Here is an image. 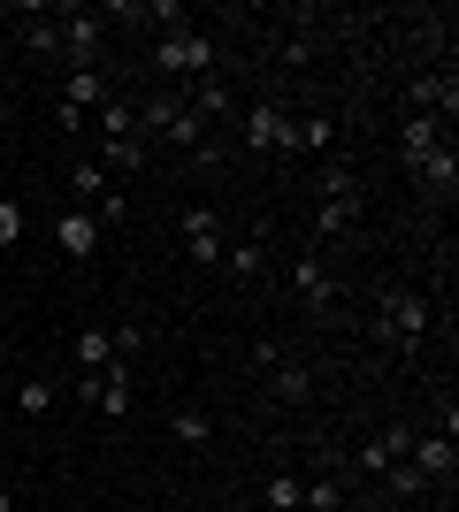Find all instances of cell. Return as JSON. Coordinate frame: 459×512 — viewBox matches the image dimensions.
<instances>
[{
	"mask_svg": "<svg viewBox=\"0 0 459 512\" xmlns=\"http://www.w3.org/2000/svg\"><path fill=\"white\" fill-rule=\"evenodd\" d=\"M322 199H360V176H352V161H329V169H322Z\"/></svg>",
	"mask_w": 459,
	"mask_h": 512,
	"instance_id": "obj_23",
	"label": "cell"
},
{
	"mask_svg": "<svg viewBox=\"0 0 459 512\" xmlns=\"http://www.w3.org/2000/svg\"><path fill=\"white\" fill-rule=\"evenodd\" d=\"M16 406L31 413V421H46V413H54V383H23V390H16Z\"/></svg>",
	"mask_w": 459,
	"mask_h": 512,
	"instance_id": "obj_24",
	"label": "cell"
},
{
	"mask_svg": "<svg viewBox=\"0 0 459 512\" xmlns=\"http://www.w3.org/2000/svg\"><path fill=\"white\" fill-rule=\"evenodd\" d=\"M8 245H23V207L16 199H0V253H8Z\"/></svg>",
	"mask_w": 459,
	"mask_h": 512,
	"instance_id": "obj_27",
	"label": "cell"
},
{
	"mask_svg": "<svg viewBox=\"0 0 459 512\" xmlns=\"http://www.w3.org/2000/svg\"><path fill=\"white\" fill-rule=\"evenodd\" d=\"M406 451H414V428H383V436H368L352 459H360V474H383V467H398Z\"/></svg>",
	"mask_w": 459,
	"mask_h": 512,
	"instance_id": "obj_9",
	"label": "cell"
},
{
	"mask_svg": "<svg viewBox=\"0 0 459 512\" xmlns=\"http://www.w3.org/2000/svg\"><path fill=\"white\" fill-rule=\"evenodd\" d=\"M153 69L161 77H215V39L207 31H192V23H176V31H161V46H153Z\"/></svg>",
	"mask_w": 459,
	"mask_h": 512,
	"instance_id": "obj_2",
	"label": "cell"
},
{
	"mask_svg": "<svg viewBox=\"0 0 459 512\" xmlns=\"http://www.w3.org/2000/svg\"><path fill=\"white\" fill-rule=\"evenodd\" d=\"M100 237H108V230H100V214H92V207H62V214H54V245H62L69 260H92V253H100Z\"/></svg>",
	"mask_w": 459,
	"mask_h": 512,
	"instance_id": "obj_5",
	"label": "cell"
},
{
	"mask_svg": "<svg viewBox=\"0 0 459 512\" xmlns=\"http://www.w3.org/2000/svg\"><path fill=\"white\" fill-rule=\"evenodd\" d=\"M268 383H276V398H284V406H299L306 390H314V375H306L299 360H276V367H268Z\"/></svg>",
	"mask_w": 459,
	"mask_h": 512,
	"instance_id": "obj_18",
	"label": "cell"
},
{
	"mask_svg": "<svg viewBox=\"0 0 459 512\" xmlns=\"http://www.w3.org/2000/svg\"><path fill=\"white\" fill-rule=\"evenodd\" d=\"M222 245H230V237H222V214L215 207H184V253H192L199 268H222Z\"/></svg>",
	"mask_w": 459,
	"mask_h": 512,
	"instance_id": "obj_6",
	"label": "cell"
},
{
	"mask_svg": "<svg viewBox=\"0 0 459 512\" xmlns=\"http://www.w3.org/2000/svg\"><path fill=\"white\" fill-rule=\"evenodd\" d=\"M146 352V329H115V360H138Z\"/></svg>",
	"mask_w": 459,
	"mask_h": 512,
	"instance_id": "obj_28",
	"label": "cell"
},
{
	"mask_svg": "<svg viewBox=\"0 0 459 512\" xmlns=\"http://www.w3.org/2000/svg\"><path fill=\"white\" fill-rule=\"evenodd\" d=\"M115 360V337L108 329H77V375H100Z\"/></svg>",
	"mask_w": 459,
	"mask_h": 512,
	"instance_id": "obj_16",
	"label": "cell"
},
{
	"mask_svg": "<svg viewBox=\"0 0 459 512\" xmlns=\"http://www.w3.org/2000/svg\"><path fill=\"white\" fill-rule=\"evenodd\" d=\"M383 482H391V497H429V490H437V482H429L421 467H406V459H398V467H383Z\"/></svg>",
	"mask_w": 459,
	"mask_h": 512,
	"instance_id": "obj_21",
	"label": "cell"
},
{
	"mask_svg": "<svg viewBox=\"0 0 459 512\" xmlns=\"http://www.w3.org/2000/svg\"><path fill=\"white\" fill-rule=\"evenodd\" d=\"M268 512H299V474H276V482H268Z\"/></svg>",
	"mask_w": 459,
	"mask_h": 512,
	"instance_id": "obj_25",
	"label": "cell"
},
{
	"mask_svg": "<svg viewBox=\"0 0 459 512\" xmlns=\"http://www.w3.org/2000/svg\"><path fill=\"white\" fill-rule=\"evenodd\" d=\"M406 467H421L429 482H452V467H459V451H452V436H414V451H406Z\"/></svg>",
	"mask_w": 459,
	"mask_h": 512,
	"instance_id": "obj_11",
	"label": "cell"
},
{
	"mask_svg": "<svg viewBox=\"0 0 459 512\" xmlns=\"http://www.w3.org/2000/svg\"><path fill=\"white\" fill-rule=\"evenodd\" d=\"M92 130H100V146H115V138H138V107L131 100H100V115H92Z\"/></svg>",
	"mask_w": 459,
	"mask_h": 512,
	"instance_id": "obj_13",
	"label": "cell"
},
{
	"mask_svg": "<svg viewBox=\"0 0 459 512\" xmlns=\"http://www.w3.org/2000/svg\"><path fill=\"white\" fill-rule=\"evenodd\" d=\"M0 512H16V497H8V490H0Z\"/></svg>",
	"mask_w": 459,
	"mask_h": 512,
	"instance_id": "obj_29",
	"label": "cell"
},
{
	"mask_svg": "<svg viewBox=\"0 0 459 512\" xmlns=\"http://www.w3.org/2000/svg\"><path fill=\"white\" fill-rule=\"evenodd\" d=\"M222 276H261V245H253V237L222 245Z\"/></svg>",
	"mask_w": 459,
	"mask_h": 512,
	"instance_id": "obj_22",
	"label": "cell"
},
{
	"mask_svg": "<svg viewBox=\"0 0 459 512\" xmlns=\"http://www.w3.org/2000/svg\"><path fill=\"white\" fill-rule=\"evenodd\" d=\"M245 146L291 153V115H284V107H268V100H253V107H245Z\"/></svg>",
	"mask_w": 459,
	"mask_h": 512,
	"instance_id": "obj_7",
	"label": "cell"
},
{
	"mask_svg": "<svg viewBox=\"0 0 459 512\" xmlns=\"http://www.w3.org/2000/svg\"><path fill=\"white\" fill-rule=\"evenodd\" d=\"M169 436H176V444H207V436H215V421H207V413H192V406H176V413H169Z\"/></svg>",
	"mask_w": 459,
	"mask_h": 512,
	"instance_id": "obj_20",
	"label": "cell"
},
{
	"mask_svg": "<svg viewBox=\"0 0 459 512\" xmlns=\"http://www.w3.org/2000/svg\"><path fill=\"white\" fill-rule=\"evenodd\" d=\"M375 329H383L398 352H414V344L437 329V299H429V291H383V299H375Z\"/></svg>",
	"mask_w": 459,
	"mask_h": 512,
	"instance_id": "obj_1",
	"label": "cell"
},
{
	"mask_svg": "<svg viewBox=\"0 0 459 512\" xmlns=\"http://www.w3.org/2000/svg\"><path fill=\"white\" fill-rule=\"evenodd\" d=\"M100 46H108V23L85 16V8H69V16H62V54H69V69H100Z\"/></svg>",
	"mask_w": 459,
	"mask_h": 512,
	"instance_id": "obj_4",
	"label": "cell"
},
{
	"mask_svg": "<svg viewBox=\"0 0 459 512\" xmlns=\"http://www.w3.org/2000/svg\"><path fill=\"white\" fill-rule=\"evenodd\" d=\"M23 46H31V54H62V23H31Z\"/></svg>",
	"mask_w": 459,
	"mask_h": 512,
	"instance_id": "obj_26",
	"label": "cell"
},
{
	"mask_svg": "<svg viewBox=\"0 0 459 512\" xmlns=\"http://www.w3.org/2000/svg\"><path fill=\"white\" fill-rule=\"evenodd\" d=\"M406 169L421 176V192H429V199H444V207H452V192H459V153H452V146L421 153V161H406Z\"/></svg>",
	"mask_w": 459,
	"mask_h": 512,
	"instance_id": "obj_8",
	"label": "cell"
},
{
	"mask_svg": "<svg viewBox=\"0 0 459 512\" xmlns=\"http://www.w3.org/2000/svg\"><path fill=\"white\" fill-rule=\"evenodd\" d=\"M100 169H108V176L146 169V146H138V138H115V146H100Z\"/></svg>",
	"mask_w": 459,
	"mask_h": 512,
	"instance_id": "obj_19",
	"label": "cell"
},
{
	"mask_svg": "<svg viewBox=\"0 0 459 512\" xmlns=\"http://www.w3.org/2000/svg\"><path fill=\"white\" fill-rule=\"evenodd\" d=\"M284 283H291V299H299L306 314H329V306H337V276L322 268V253L291 260V268H284Z\"/></svg>",
	"mask_w": 459,
	"mask_h": 512,
	"instance_id": "obj_3",
	"label": "cell"
},
{
	"mask_svg": "<svg viewBox=\"0 0 459 512\" xmlns=\"http://www.w3.org/2000/svg\"><path fill=\"white\" fill-rule=\"evenodd\" d=\"M444 146V115H406V123H398V153H406V161H421V153H437Z\"/></svg>",
	"mask_w": 459,
	"mask_h": 512,
	"instance_id": "obj_12",
	"label": "cell"
},
{
	"mask_svg": "<svg viewBox=\"0 0 459 512\" xmlns=\"http://www.w3.org/2000/svg\"><path fill=\"white\" fill-rule=\"evenodd\" d=\"M352 222H360V199H322V207H314V230L322 237H345Z\"/></svg>",
	"mask_w": 459,
	"mask_h": 512,
	"instance_id": "obj_17",
	"label": "cell"
},
{
	"mask_svg": "<svg viewBox=\"0 0 459 512\" xmlns=\"http://www.w3.org/2000/svg\"><path fill=\"white\" fill-rule=\"evenodd\" d=\"M299 512H345V482H337V474H314V482H299Z\"/></svg>",
	"mask_w": 459,
	"mask_h": 512,
	"instance_id": "obj_15",
	"label": "cell"
},
{
	"mask_svg": "<svg viewBox=\"0 0 459 512\" xmlns=\"http://www.w3.org/2000/svg\"><path fill=\"white\" fill-rule=\"evenodd\" d=\"M184 92H192V100H184V107H192L199 123H207V115H230V107H238V92L222 85V77H199V85H184Z\"/></svg>",
	"mask_w": 459,
	"mask_h": 512,
	"instance_id": "obj_14",
	"label": "cell"
},
{
	"mask_svg": "<svg viewBox=\"0 0 459 512\" xmlns=\"http://www.w3.org/2000/svg\"><path fill=\"white\" fill-rule=\"evenodd\" d=\"M69 199L100 214V207H108V199H115V176L100 169V161H85V153H77V169H69Z\"/></svg>",
	"mask_w": 459,
	"mask_h": 512,
	"instance_id": "obj_10",
	"label": "cell"
}]
</instances>
